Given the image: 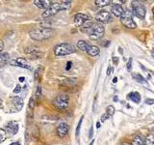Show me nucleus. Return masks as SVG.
I'll use <instances>...</instances> for the list:
<instances>
[{
    "mask_svg": "<svg viewBox=\"0 0 154 145\" xmlns=\"http://www.w3.org/2000/svg\"><path fill=\"white\" fill-rule=\"evenodd\" d=\"M55 31L49 27H38L30 31V37L35 41H44L54 36Z\"/></svg>",
    "mask_w": 154,
    "mask_h": 145,
    "instance_id": "obj_1",
    "label": "nucleus"
},
{
    "mask_svg": "<svg viewBox=\"0 0 154 145\" xmlns=\"http://www.w3.org/2000/svg\"><path fill=\"white\" fill-rule=\"evenodd\" d=\"M71 5V1H62V2H55L52 3L48 9L46 10L42 14V17L44 18L52 17V16L56 15L58 12L62 11V10H68Z\"/></svg>",
    "mask_w": 154,
    "mask_h": 145,
    "instance_id": "obj_2",
    "label": "nucleus"
},
{
    "mask_svg": "<svg viewBox=\"0 0 154 145\" xmlns=\"http://www.w3.org/2000/svg\"><path fill=\"white\" fill-rule=\"evenodd\" d=\"M84 33L88 34L89 38L92 41H97L99 39H101L103 36H104V32H105V29L104 26H103L101 23H94L91 27L88 28V29H84L82 30Z\"/></svg>",
    "mask_w": 154,
    "mask_h": 145,
    "instance_id": "obj_3",
    "label": "nucleus"
},
{
    "mask_svg": "<svg viewBox=\"0 0 154 145\" xmlns=\"http://www.w3.org/2000/svg\"><path fill=\"white\" fill-rule=\"evenodd\" d=\"M75 52V47L73 45L68 43H62L54 47V53L56 56H66Z\"/></svg>",
    "mask_w": 154,
    "mask_h": 145,
    "instance_id": "obj_4",
    "label": "nucleus"
},
{
    "mask_svg": "<svg viewBox=\"0 0 154 145\" xmlns=\"http://www.w3.org/2000/svg\"><path fill=\"white\" fill-rule=\"evenodd\" d=\"M68 103H70V97L67 94H61L53 100V105L60 110L67 109L68 107Z\"/></svg>",
    "mask_w": 154,
    "mask_h": 145,
    "instance_id": "obj_5",
    "label": "nucleus"
},
{
    "mask_svg": "<svg viewBox=\"0 0 154 145\" xmlns=\"http://www.w3.org/2000/svg\"><path fill=\"white\" fill-rule=\"evenodd\" d=\"M121 22L127 28L135 29L137 27L136 22L133 20V18H132V17H131V13H130L129 11H124L123 17L121 18Z\"/></svg>",
    "mask_w": 154,
    "mask_h": 145,
    "instance_id": "obj_6",
    "label": "nucleus"
},
{
    "mask_svg": "<svg viewBox=\"0 0 154 145\" xmlns=\"http://www.w3.org/2000/svg\"><path fill=\"white\" fill-rule=\"evenodd\" d=\"M132 11H133V14L141 20H144L145 17V13H147V10H145V7L144 5L136 1L132 2Z\"/></svg>",
    "mask_w": 154,
    "mask_h": 145,
    "instance_id": "obj_7",
    "label": "nucleus"
},
{
    "mask_svg": "<svg viewBox=\"0 0 154 145\" xmlns=\"http://www.w3.org/2000/svg\"><path fill=\"white\" fill-rule=\"evenodd\" d=\"M113 20L112 15L110 14L108 11H100L95 15V20L98 23H108L111 22Z\"/></svg>",
    "mask_w": 154,
    "mask_h": 145,
    "instance_id": "obj_8",
    "label": "nucleus"
},
{
    "mask_svg": "<svg viewBox=\"0 0 154 145\" xmlns=\"http://www.w3.org/2000/svg\"><path fill=\"white\" fill-rule=\"evenodd\" d=\"M18 129H19V125L15 121H9L6 125H5V131L7 134H11V136H15L17 134Z\"/></svg>",
    "mask_w": 154,
    "mask_h": 145,
    "instance_id": "obj_9",
    "label": "nucleus"
},
{
    "mask_svg": "<svg viewBox=\"0 0 154 145\" xmlns=\"http://www.w3.org/2000/svg\"><path fill=\"white\" fill-rule=\"evenodd\" d=\"M74 24H75L77 27H82L85 23H86L88 20H90L91 18L88 17L87 15L85 14H82V13H78V14H76L74 16Z\"/></svg>",
    "mask_w": 154,
    "mask_h": 145,
    "instance_id": "obj_10",
    "label": "nucleus"
},
{
    "mask_svg": "<svg viewBox=\"0 0 154 145\" xmlns=\"http://www.w3.org/2000/svg\"><path fill=\"white\" fill-rule=\"evenodd\" d=\"M68 132H70V126L65 122L60 123L59 125H58V127L56 128L57 136L61 138H65V136L68 134Z\"/></svg>",
    "mask_w": 154,
    "mask_h": 145,
    "instance_id": "obj_11",
    "label": "nucleus"
},
{
    "mask_svg": "<svg viewBox=\"0 0 154 145\" xmlns=\"http://www.w3.org/2000/svg\"><path fill=\"white\" fill-rule=\"evenodd\" d=\"M11 65L13 66H15V67H20V68H23V69H27V70H31V66L28 64L27 60L25 58H17V59H14L10 62Z\"/></svg>",
    "mask_w": 154,
    "mask_h": 145,
    "instance_id": "obj_12",
    "label": "nucleus"
},
{
    "mask_svg": "<svg viewBox=\"0 0 154 145\" xmlns=\"http://www.w3.org/2000/svg\"><path fill=\"white\" fill-rule=\"evenodd\" d=\"M25 52L30 56L31 59H36V58H40L42 56V52H40L39 49L36 47H29L25 49Z\"/></svg>",
    "mask_w": 154,
    "mask_h": 145,
    "instance_id": "obj_13",
    "label": "nucleus"
},
{
    "mask_svg": "<svg viewBox=\"0 0 154 145\" xmlns=\"http://www.w3.org/2000/svg\"><path fill=\"white\" fill-rule=\"evenodd\" d=\"M33 3L40 9H44V11L48 9L52 4L51 1H48V0H35Z\"/></svg>",
    "mask_w": 154,
    "mask_h": 145,
    "instance_id": "obj_14",
    "label": "nucleus"
},
{
    "mask_svg": "<svg viewBox=\"0 0 154 145\" xmlns=\"http://www.w3.org/2000/svg\"><path fill=\"white\" fill-rule=\"evenodd\" d=\"M12 102H13V104H14L17 111H20V110L22 109L23 105H24V102H23V100L21 99L20 97H18V96L13 97Z\"/></svg>",
    "mask_w": 154,
    "mask_h": 145,
    "instance_id": "obj_15",
    "label": "nucleus"
},
{
    "mask_svg": "<svg viewBox=\"0 0 154 145\" xmlns=\"http://www.w3.org/2000/svg\"><path fill=\"white\" fill-rule=\"evenodd\" d=\"M112 13L113 15L117 18H121L124 13L123 8L119 4H113L112 6Z\"/></svg>",
    "mask_w": 154,
    "mask_h": 145,
    "instance_id": "obj_16",
    "label": "nucleus"
},
{
    "mask_svg": "<svg viewBox=\"0 0 154 145\" xmlns=\"http://www.w3.org/2000/svg\"><path fill=\"white\" fill-rule=\"evenodd\" d=\"M87 53L89 55H91V56H92V57H95V56H98V55H99L100 49H99V47H96V46H90Z\"/></svg>",
    "mask_w": 154,
    "mask_h": 145,
    "instance_id": "obj_17",
    "label": "nucleus"
},
{
    "mask_svg": "<svg viewBox=\"0 0 154 145\" xmlns=\"http://www.w3.org/2000/svg\"><path fill=\"white\" fill-rule=\"evenodd\" d=\"M127 99L131 100L132 102L138 104V103L141 102V95L140 93H138V92H131V93L127 95Z\"/></svg>",
    "mask_w": 154,
    "mask_h": 145,
    "instance_id": "obj_18",
    "label": "nucleus"
},
{
    "mask_svg": "<svg viewBox=\"0 0 154 145\" xmlns=\"http://www.w3.org/2000/svg\"><path fill=\"white\" fill-rule=\"evenodd\" d=\"M10 60V55L7 52H1L0 53V67H3L9 62Z\"/></svg>",
    "mask_w": 154,
    "mask_h": 145,
    "instance_id": "obj_19",
    "label": "nucleus"
},
{
    "mask_svg": "<svg viewBox=\"0 0 154 145\" xmlns=\"http://www.w3.org/2000/svg\"><path fill=\"white\" fill-rule=\"evenodd\" d=\"M90 46H91V45L88 44L86 41L80 40V41L77 42V47H78L79 49H81L82 51L87 52V51H88V49H89Z\"/></svg>",
    "mask_w": 154,
    "mask_h": 145,
    "instance_id": "obj_20",
    "label": "nucleus"
},
{
    "mask_svg": "<svg viewBox=\"0 0 154 145\" xmlns=\"http://www.w3.org/2000/svg\"><path fill=\"white\" fill-rule=\"evenodd\" d=\"M132 76L136 80L137 82H139V83H142V84H145L147 83V80H145V78L142 75H140V74H138V73H133L132 74Z\"/></svg>",
    "mask_w": 154,
    "mask_h": 145,
    "instance_id": "obj_21",
    "label": "nucleus"
},
{
    "mask_svg": "<svg viewBox=\"0 0 154 145\" xmlns=\"http://www.w3.org/2000/svg\"><path fill=\"white\" fill-rule=\"evenodd\" d=\"M131 145H145V140L140 136H136L132 139Z\"/></svg>",
    "mask_w": 154,
    "mask_h": 145,
    "instance_id": "obj_22",
    "label": "nucleus"
},
{
    "mask_svg": "<svg viewBox=\"0 0 154 145\" xmlns=\"http://www.w3.org/2000/svg\"><path fill=\"white\" fill-rule=\"evenodd\" d=\"M111 3H112L111 0H96V1H94V4L97 7H106Z\"/></svg>",
    "mask_w": 154,
    "mask_h": 145,
    "instance_id": "obj_23",
    "label": "nucleus"
},
{
    "mask_svg": "<svg viewBox=\"0 0 154 145\" xmlns=\"http://www.w3.org/2000/svg\"><path fill=\"white\" fill-rule=\"evenodd\" d=\"M145 145H154V134H148L145 139Z\"/></svg>",
    "mask_w": 154,
    "mask_h": 145,
    "instance_id": "obj_24",
    "label": "nucleus"
},
{
    "mask_svg": "<svg viewBox=\"0 0 154 145\" xmlns=\"http://www.w3.org/2000/svg\"><path fill=\"white\" fill-rule=\"evenodd\" d=\"M42 87L41 86H38L37 87V91H36V95H35V98L37 101H40L42 98Z\"/></svg>",
    "mask_w": 154,
    "mask_h": 145,
    "instance_id": "obj_25",
    "label": "nucleus"
},
{
    "mask_svg": "<svg viewBox=\"0 0 154 145\" xmlns=\"http://www.w3.org/2000/svg\"><path fill=\"white\" fill-rule=\"evenodd\" d=\"M35 99L32 97V98H30V100H29V103H28V109H31V110H34V109H35Z\"/></svg>",
    "mask_w": 154,
    "mask_h": 145,
    "instance_id": "obj_26",
    "label": "nucleus"
},
{
    "mask_svg": "<svg viewBox=\"0 0 154 145\" xmlns=\"http://www.w3.org/2000/svg\"><path fill=\"white\" fill-rule=\"evenodd\" d=\"M83 118H84V116H82V117L80 118V120H79V123H78V125H77V128H76V138H78V136H79V132H80V129H81V125H82V122H83Z\"/></svg>",
    "mask_w": 154,
    "mask_h": 145,
    "instance_id": "obj_27",
    "label": "nucleus"
},
{
    "mask_svg": "<svg viewBox=\"0 0 154 145\" xmlns=\"http://www.w3.org/2000/svg\"><path fill=\"white\" fill-rule=\"evenodd\" d=\"M64 83L68 84V85H73L76 83V78H68V80H64Z\"/></svg>",
    "mask_w": 154,
    "mask_h": 145,
    "instance_id": "obj_28",
    "label": "nucleus"
},
{
    "mask_svg": "<svg viewBox=\"0 0 154 145\" xmlns=\"http://www.w3.org/2000/svg\"><path fill=\"white\" fill-rule=\"evenodd\" d=\"M106 113L109 115H114L115 114V107H113V105H108L107 107V111Z\"/></svg>",
    "mask_w": 154,
    "mask_h": 145,
    "instance_id": "obj_29",
    "label": "nucleus"
},
{
    "mask_svg": "<svg viewBox=\"0 0 154 145\" xmlns=\"http://www.w3.org/2000/svg\"><path fill=\"white\" fill-rule=\"evenodd\" d=\"M5 139H6V132L0 129V143L3 142Z\"/></svg>",
    "mask_w": 154,
    "mask_h": 145,
    "instance_id": "obj_30",
    "label": "nucleus"
},
{
    "mask_svg": "<svg viewBox=\"0 0 154 145\" xmlns=\"http://www.w3.org/2000/svg\"><path fill=\"white\" fill-rule=\"evenodd\" d=\"M20 91H21V86L19 85V84H17L15 88L14 89V93H15V94H18Z\"/></svg>",
    "mask_w": 154,
    "mask_h": 145,
    "instance_id": "obj_31",
    "label": "nucleus"
},
{
    "mask_svg": "<svg viewBox=\"0 0 154 145\" xmlns=\"http://www.w3.org/2000/svg\"><path fill=\"white\" fill-rule=\"evenodd\" d=\"M109 114H107V113H104V114H102L101 116V122H105V120H107L109 118Z\"/></svg>",
    "mask_w": 154,
    "mask_h": 145,
    "instance_id": "obj_32",
    "label": "nucleus"
},
{
    "mask_svg": "<svg viewBox=\"0 0 154 145\" xmlns=\"http://www.w3.org/2000/svg\"><path fill=\"white\" fill-rule=\"evenodd\" d=\"M39 72H40V68H38L36 71H35V73H34V78H35V80H38V76H39Z\"/></svg>",
    "mask_w": 154,
    "mask_h": 145,
    "instance_id": "obj_33",
    "label": "nucleus"
},
{
    "mask_svg": "<svg viewBox=\"0 0 154 145\" xmlns=\"http://www.w3.org/2000/svg\"><path fill=\"white\" fill-rule=\"evenodd\" d=\"M132 68V58H129V62L127 63V70H131Z\"/></svg>",
    "mask_w": 154,
    "mask_h": 145,
    "instance_id": "obj_34",
    "label": "nucleus"
},
{
    "mask_svg": "<svg viewBox=\"0 0 154 145\" xmlns=\"http://www.w3.org/2000/svg\"><path fill=\"white\" fill-rule=\"evenodd\" d=\"M92 136H94V129H92V127H91V129H90V133H89V138H92Z\"/></svg>",
    "mask_w": 154,
    "mask_h": 145,
    "instance_id": "obj_35",
    "label": "nucleus"
},
{
    "mask_svg": "<svg viewBox=\"0 0 154 145\" xmlns=\"http://www.w3.org/2000/svg\"><path fill=\"white\" fill-rule=\"evenodd\" d=\"M71 66H72V63H71L70 61H68V63H67V67H66V70L67 71H68L71 68Z\"/></svg>",
    "mask_w": 154,
    "mask_h": 145,
    "instance_id": "obj_36",
    "label": "nucleus"
},
{
    "mask_svg": "<svg viewBox=\"0 0 154 145\" xmlns=\"http://www.w3.org/2000/svg\"><path fill=\"white\" fill-rule=\"evenodd\" d=\"M147 105H154V99H148V100H147Z\"/></svg>",
    "mask_w": 154,
    "mask_h": 145,
    "instance_id": "obj_37",
    "label": "nucleus"
},
{
    "mask_svg": "<svg viewBox=\"0 0 154 145\" xmlns=\"http://www.w3.org/2000/svg\"><path fill=\"white\" fill-rule=\"evenodd\" d=\"M4 49V43L0 40V53H1V51H2V49Z\"/></svg>",
    "mask_w": 154,
    "mask_h": 145,
    "instance_id": "obj_38",
    "label": "nucleus"
},
{
    "mask_svg": "<svg viewBox=\"0 0 154 145\" xmlns=\"http://www.w3.org/2000/svg\"><path fill=\"white\" fill-rule=\"evenodd\" d=\"M113 61L115 64H118V57H113Z\"/></svg>",
    "mask_w": 154,
    "mask_h": 145,
    "instance_id": "obj_39",
    "label": "nucleus"
},
{
    "mask_svg": "<svg viewBox=\"0 0 154 145\" xmlns=\"http://www.w3.org/2000/svg\"><path fill=\"white\" fill-rule=\"evenodd\" d=\"M24 80H25V78H23V76H20V78H19V81H20V82H23Z\"/></svg>",
    "mask_w": 154,
    "mask_h": 145,
    "instance_id": "obj_40",
    "label": "nucleus"
},
{
    "mask_svg": "<svg viewBox=\"0 0 154 145\" xmlns=\"http://www.w3.org/2000/svg\"><path fill=\"white\" fill-rule=\"evenodd\" d=\"M10 145H20V143H19V142H13V143H11Z\"/></svg>",
    "mask_w": 154,
    "mask_h": 145,
    "instance_id": "obj_41",
    "label": "nucleus"
},
{
    "mask_svg": "<svg viewBox=\"0 0 154 145\" xmlns=\"http://www.w3.org/2000/svg\"><path fill=\"white\" fill-rule=\"evenodd\" d=\"M96 128L97 129L100 128V122H96Z\"/></svg>",
    "mask_w": 154,
    "mask_h": 145,
    "instance_id": "obj_42",
    "label": "nucleus"
},
{
    "mask_svg": "<svg viewBox=\"0 0 154 145\" xmlns=\"http://www.w3.org/2000/svg\"><path fill=\"white\" fill-rule=\"evenodd\" d=\"M117 81H118V78H114V80H113V82H114V83H116Z\"/></svg>",
    "mask_w": 154,
    "mask_h": 145,
    "instance_id": "obj_43",
    "label": "nucleus"
},
{
    "mask_svg": "<svg viewBox=\"0 0 154 145\" xmlns=\"http://www.w3.org/2000/svg\"><path fill=\"white\" fill-rule=\"evenodd\" d=\"M119 51L121 52V53H123V49H121V47H119Z\"/></svg>",
    "mask_w": 154,
    "mask_h": 145,
    "instance_id": "obj_44",
    "label": "nucleus"
},
{
    "mask_svg": "<svg viewBox=\"0 0 154 145\" xmlns=\"http://www.w3.org/2000/svg\"><path fill=\"white\" fill-rule=\"evenodd\" d=\"M94 140L92 139V140L91 141V143H90V145H94Z\"/></svg>",
    "mask_w": 154,
    "mask_h": 145,
    "instance_id": "obj_45",
    "label": "nucleus"
},
{
    "mask_svg": "<svg viewBox=\"0 0 154 145\" xmlns=\"http://www.w3.org/2000/svg\"><path fill=\"white\" fill-rule=\"evenodd\" d=\"M121 145H129V144H126V143H123V144H121Z\"/></svg>",
    "mask_w": 154,
    "mask_h": 145,
    "instance_id": "obj_46",
    "label": "nucleus"
},
{
    "mask_svg": "<svg viewBox=\"0 0 154 145\" xmlns=\"http://www.w3.org/2000/svg\"><path fill=\"white\" fill-rule=\"evenodd\" d=\"M153 131H154V128H153Z\"/></svg>",
    "mask_w": 154,
    "mask_h": 145,
    "instance_id": "obj_47",
    "label": "nucleus"
}]
</instances>
